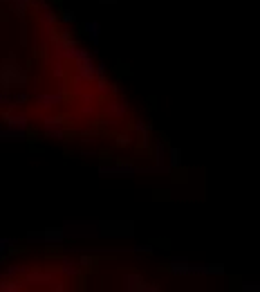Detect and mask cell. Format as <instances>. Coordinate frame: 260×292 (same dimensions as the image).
<instances>
[{
  "instance_id": "obj_31",
  "label": "cell",
  "mask_w": 260,
  "mask_h": 292,
  "mask_svg": "<svg viewBox=\"0 0 260 292\" xmlns=\"http://www.w3.org/2000/svg\"><path fill=\"white\" fill-rule=\"evenodd\" d=\"M79 263H81V268H92V265H94V258L92 256H86V254H81V256H79Z\"/></svg>"
},
{
  "instance_id": "obj_13",
  "label": "cell",
  "mask_w": 260,
  "mask_h": 292,
  "mask_svg": "<svg viewBox=\"0 0 260 292\" xmlns=\"http://www.w3.org/2000/svg\"><path fill=\"white\" fill-rule=\"evenodd\" d=\"M126 112H128V103H126V101H108L106 106H103V115L110 117L112 122H117V119L126 117Z\"/></svg>"
},
{
  "instance_id": "obj_1",
  "label": "cell",
  "mask_w": 260,
  "mask_h": 292,
  "mask_svg": "<svg viewBox=\"0 0 260 292\" xmlns=\"http://www.w3.org/2000/svg\"><path fill=\"white\" fill-rule=\"evenodd\" d=\"M169 272L173 277H209V274H224V265H220V263H191L186 256H171Z\"/></svg>"
},
{
  "instance_id": "obj_5",
  "label": "cell",
  "mask_w": 260,
  "mask_h": 292,
  "mask_svg": "<svg viewBox=\"0 0 260 292\" xmlns=\"http://www.w3.org/2000/svg\"><path fill=\"white\" fill-rule=\"evenodd\" d=\"M27 243H39V245H56L61 247L65 241H68V234L63 227H45L43 232H29L25 236Z\"/></svg>"
},
{
  "instance_id": "obj_20",
  "label": "cell",
  "mask_w": 260,
  "mask_h": 292,
  "mask_svg": "<svg viewBox=\"0 0 260 292\" xmlns=\"http://www.w3.org/2000/svg\"><path fill=\"white\" fill-rule=\"evenodd\" d=\"M18 243V239H9V236H0V263L5 261V256L11 252V247Z\"/></svg>"
},
{
  "instance_id": "obj_28",
  "label": "cell",
  "mask_w": 260,
  "mask_h": 292,
  "mask_svg": "<svg viewBox=\"0 0 260 292\" xmlns=\"http://www.w3.org/2000/svg\"><path fill=\"white\" fill-rule=\"evenodd\" d=\"M240 290L242 292H258L260 290V283H256V281H245L240 286Z\"/></svg>"
},
{
  "instance_id": "obj_38",
  "label": "cell",
  "mask_w": 260,
  "mask_h": 292,
  "mask_svg": "<svg viewBox=\"0 0 260 292\" xmlns=\"http://www.w3.org/2000/svg\"><path fill=\"white\" fill-rule=\"evenodd\" d=\"M0 2H5V0H0Z\"/></svg>"
},
{
  "instance_id": "obj_33",
  "label": "cell",
  "mask_w": 260,
  "mask_h": 292,
  "mask_svg": "<svg viewBox=\"0 0 260 292\" xmlns=\"http://www.w3.org/2000/svg\"><path fill=\"white\" fill-rule=\"evenodd\" d=\"M108 77V65L106 63H96V79Z\"/></svg>"
},
{
  "instance_id": "obj_32",
  "label": "cell",
  "mask_w": 260,
  "mask_h": 292,
  "mask_svg": "<svg viewBox=\"0 0 260 292\" xmlns=\"http://www.w3.org/2000/svg\"><path fill=\"white\" fill-rule=\"evenodd\" d=\"M132 252H135V254H150V252H153V245H135V247H132Z\"/></svg>"
},
{
  "instance_id": "obj_7",
  "label": "cell",
  "mask_w": 260,
  "mask_h": 292,
  "mask_svg": "<svg viewBox=\"0 0 260 292\" xmlns=\"http://www.w3.org/2000/svg\"><path fill=\"white\" fill-rule=\"evenodd\" d=\"M34 101L36 108L43 112H54L58 106H63L65 101V93L61 88L58 90H34Z\"/></svg>"
},
{
  "instance_id": "obj_35",
  "label": "cell",
  "mask_w": 260,
  "mask_h": 292,
  "mask_svg": "<svg viewBox=\"0 0 260 292\" xmlns=\"http://www.w3.org/2000/svg\"><path fill=\"white\" fill-rule=\"evenodd\" d=\"M79 99H81L83 103H92V101H94V95H92V93H83V95H79Z\"/></svg>"
},
{
  "instance_id": "obj_18",
  "label": "cell",
  "mask_w": 260,
  "mask_h": 292,
  "mask_svg": "<svg viewBox=\"0 0 260 292\" xmlns=\"http://www.w3.org/2000/svg\"><path fill=\"white\" fill-rule=\"evenodd\" d=\"M25 288L23 279H14V277H0V292H18Z\"/></svg>"
},
{
  "instance_id": "obj_12",
  "label": "cell",
  "mask_w": 260,
  "mask_h": 292,
  "mask_svg": "<svg viewBox=\"0 0 260 292\" xmlns=\"http://www.w3.org/2000/svg\"><path fill=\"white\" fill-rule=\"evenodd\" d=\"M0 119L5 122V126H11V128H23V131L29 128V117L25 112H18V108H7L0 115Z\"/></svg>"
},
{
  "instance_id": "obj_21",
  "label": "cell",
  "mask_w": 260,
  "mask_h": 292,
  "mask_svg": "<svg viewBox=\"0 0 260 292\" xmlns=\"http://www.w3.org/2000/svg\"><path fill=\"white\" fill-rule=\"evenodd\" d=\"M0 108H2V110L14 108V90H5V88H0Z\"/></svg>"
},
{
  "instance_id": "obj_14",
  "label": "cell",
  "mask_w": 260,
  "mask_h": 292,
  "mask_svg": "<svg viewBox=\"0 0 260 292\" xmlns=\"http://www.w3.org/2000/svg\"><path fill=\"white\" fill-rule=\"evenodd\" d=\"M25 140H27V131L11 128L2 124V128H0V142H25Z\"/></svg>"
},
{
  "instance_id": "obj_10",
  "label": "cell",
  "mask_w": 260,
  "mask_h": 292,
  "mask_svg": "<svg viewBox=\"0 0 260 292\" xmlns=\"http://www.w3.org/2000/svg\"><path fill=\"white\" fill-rule=\"evenodd\" d=\"M41 128H43L45 137H49V140H63L65 137V124H63V117H58V115L43 117Z\"/></svg>"
},
{
  "instance_id": "obj_30",
  "label": "cell",
  "mask_w": 260,
  "mask_h": 292,
  "mask_svg": "<svg viewBox=\"0 0 260 292\" xmlns=\"http://www.w3.org/2000/svg\"><path fill=\"white\" fill-rule=\"evenodd\" d=\"M135 131L139 133L141 137H146L150 133V126H148V124H144V122H135Z\"/></svg>"
},
{
  "instance_id": "obj_24",
  "label": "cell",
  "mask_w": 260,
  "mask_h": 292,
  "mask_svg": "<svg viewBox=\"0 0 260 292\" xmlns=\"http://www.w3.org/2000/svg\"><path fill=\"white\" fill-rule=\"evenodd\" d=\"M96 93H99V95H108V93H110V81H108V77L96 79Z\"/></svg>"
},
{
  "instance_id": "obj_6",
  "label": "cell",
  "mask_w": 260,
  "mask_h": 292,
  "mask_svg": "<svg viewBox=\"0 0 260 292\" xmlns=\"http://www.w3.org/2000/svg\"><path fill=\"white\" fill-rule=\"evenodd\" d=\"M79 45L74 43L72 34L70 32H61V34L54 36L52 41V58H58V61H72L74 52H77Z\"/></svg>"
},
{
  "instance_id": "obj_15",
  "label": "cell",
  "mask_w": 260,
  "mask_h": 292,
  "mask_svg": "<svg viewBox=\"0 0 260 292\" xmlns=\"http://www.w3.org/2000/svg\"><path fill=\"white\" fill-rule=\"evenodd\" d=\"M101 23L99 20H87V23H83V34L90 39L92 45H99L101 43Z\"/></svg>"
},
{
  "instance_id": "obj_4",
  "label": "cell",
  "mask_w": 260,
  "mask_h": 292,
  "mask_svg": "<svg viewBox=\"0 0 260 292\" xmlns=\"http://www.w3.org/2000/svg\"><path fill=\"white\" fill-rule=\"evenodd\" d=\"M36 14H39V18H36L34 32H39L41 49H43V52H47V49L52 48L54 36H56L54 27H56V23H58V18H61V16H58V11L54 9V7H47V9L36 11Z\"/></svg>"
},
{
  "instance_id": "obj_25",
  "label": "cell",
  "mask_w": 260,
  "mask_h": 292,
  "mask_svg": "<svg viewBox=\"0 0 260 292\" xmlns=\"http://www.w3.org/2000/svg\"><path fill=\"white\" fill-rule=\"evenodd\" d=\"M52 72H54V77H56L58 81H63V74H65V70H63V61L52 58Z\"/></svg>"
},
{
  "instance_id": "obj_8",
  "label": "cell",
  "mask_w": 260,
  "mask_h": 292,
  "mask_svg": "<svg viewBox=\"0 0 260 292\" xmlns=\"http://www.w3.org/2000/svg\"><path fill=\"white\" fill-rule=\"evenodd\" d=\"M124 290L128 292H159L162 288L148 283L139 272H126L124 274Z\"/></svg>"
},
{
  "instance_id": "obj_17",
  "label": "cell",
  "mask_w": 260,
  "mask_h": 292,
  "mask_svg": "<svg viewBox=\"0 0 260 292\" xmlns=\"http://www.w3.org/2000/svg\"><path fill=\"white\" fill-rule=\"evenodd\" d=\"M5 2H7L11 14L18 16V18H25V16H27V9L32 7V0H5Z\"/></svg>"
},
{
  "instance_id": "obj_2",
  "label": "cell",
  "mask_w": 260,
  "mask_h": 292,
  "mask_svg": "<svg viewBox=\"0 0 260 292\" xmlns=\"http://www.w3.org/2000/svg\"><path fill=\"white\" fill-rule=\"evenodd\" d=\"M27 83H29V72L16 61V54H7L0 61V88L20 90V88H27Z\"/></svg>"
},
{
  "instance_id": "obj_23",
  "label": "cell",
  "mask_w": 260,
  "mask_h": 292,
  "mask_svg": "<svg viewBox=\"0 0 260 292\" xmlns=\"http://www.w3.org/2000/svg\"><path fill=\"white\" fill-rule=\"evenodd\" d=\"M169 164L171 169H177L182 164V151L179 148H169Z\"/></svg>"
},
{
  "instance_id": "obj_11",
  "label": "cell",
  "mask_w": 260,
  "mask_h": 292,
  "mask_svg": "<svg viewBox=\"0 0 260 292\" xmlns=\"http://www.w3.org/2000/svg\"><path fill=\"white\" fill-rule=\"evenodd\" d=\"M141 169H137V166H130V164H103L99 166V173L103 175V178H132V175H137Z\"/></svg>"
},
{
  "instance_id": "obj_22",
  "label": "cell",
  "mask_w": 260,
  "mask_h": 292,
  "mask_svg": "<svg viewBox=\"0 0 260 292\" xmlns=\"http://www.w3.org/2000/svg\"><path fill=\"white\" fill-rule=\"evenodd\" d=\"M29 101V93H25V88L20 90H14V108H20Z\"/></svg>"
},
{
  "instance_id": "obj_19",
  "label": "cell",
  "mask_w": 260,
  "mask_h": 292,
  "mask_svg": "<svg viewBox=\"0 0 260 292\" xmlns=\"http://www.w3.org/2000/svg\"><path fill=\"white\" fill-rule=\"evenodd\" d=\"M29 270H32V268H29V265H25V263H11V265H7V268H5V272H2V274H5V277H14V279H23Z\"/></svg>"
},
{
  "instance_id": "obj_9",
  "label": "cell",
  "mask_w": 260,
  "mask_h": 292,
  "mask_svg": "<svg viewBox=\"0 0 260 292\" xmlns=\"http://www.w3.org/2000/svg\"><path fill=\"white\" fill-rule=\"evenodd\" d=\"M25 286H52L56 281V272L49 268H32L23 277Z\"/></svg>"
},
{
  "instance_id": "obj_26",
  "label": "cell",
  "mask_w": 260,
  "mask_h": 292,
  "mask_svg": "<svg viewBox=\"0 0 260 292\" xmlns=\"http://www.w3.org/2000/svg\"><path fill=\"white\" fill-rule=\"evenodd\" d=\"M61 20L65 25H74L77 23V14H74L72 9H65V11H61Z\"/></svg>"
},
{
  "instance_id": "obj_16",
  "label": "cell",
  "mask_w": 260,
  "mask_h": 292,
  "mask_svg": "<svg viewBox=\"0 0 260 292\" xmlns=\"http://www.w3.org/2000/svg\"><path fill=\"white\" fill-rule=\"evenodd\" d=\"M81 263H79V258L74 261V258H61V263H58V272L63 274V277H79L81 274Z\"/></svg>"
},
{
  "instance_id": "obj_29",
  "label": "cell",
  "mask_w": 260,
  "mask_h": 292,
  "mask_svg": "<svg viewBox=\"0 0 260 292\" xmlns=\"http://www.w3.org/2000/svg\"><path fill=\"white\" fill-rule=\"evenodd\" d=\"M32 7H34L36 11H43V9H47V7H52V2H49V0H32Z\"/></svg>"
},
{
  "instance_id": "obj_36",
  "label": "cell",
  "mask_w": 260,
  "mask_h": 292,
  "mask_svg": "<svg viewBox=\"0 0 260 292\" xmlns=\"http://www.w3.org/2000/svg\"><path fill=\"white\" fill-rule=\"evenodd\" d=\"M49 288H52V290H58V292H61V290H65V281H61V279H56V281H54Z\"/></svg>"
},
{
  "instance_id": "obj_34",
  "label": "cell",
  "mask_w": 260,
  "mask_h": 292,
  "mask_svg": "<svg viewBox=\"0 0 260 292\" xmlns=\"http://www.w3.org/2000/svg\"><path fill=\"white\" fill-rule=\"evenodd\" d=\"M130 142H132V140H130V135H126V133H121V135L117 137V144H119V146H128Z\"/></svg>"
},
{
  "instance_id": "obj_37",
  "label": "cell",
  "mask_w": 260,
  "mask_h": 292,
  "mask_svg": "<svg viewBox=\"0 0 260 292\" xmlns=\"http://www.w3.org/2000/svg\"><path fill=\"white\" fill-rule=\"evenodd\" d=\"M117 0H99V5H115Z\"/></svg>"
},
{
  "instance_id": "obj_27",
  "label": "cell",
  "mask_w": 260,
  "mask_h": 292,
  "mask_svg": "<svg viewBox=\"0 0 260 292\" xmlns=\"http://www.w3.org/2000/svg\"><path fill=\"white\" fill-rule=\"evenodd\" d=\"M20 45H29V36H27V23H25V18H20Z\"/></svg>"
},
{
  "instance_id": "obj_3",
  "label": "cell",
  "mask_w": 260,
  "mask_h": 292,
  "mask_svg": "<svg viewBox=\"0 0 260 292\" xmlns=\"http://www.w3.org/2000/svg\"><path fill=\"white\" fill-rule=\"evenodd\" d=\"M74 63V88H77V95H81V83H94L96 81V63L94 56H92L90 49L77 48L72 56Z\"/></svg>"
}]
</instances>
